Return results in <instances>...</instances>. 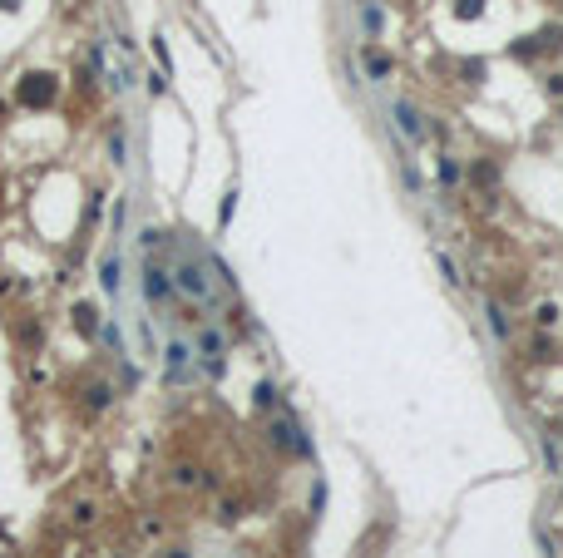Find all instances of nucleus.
I'll list each match as a JSON object with an SVG mask.
<instances>
[{
    "mask_svg": "<svg viewBox=\"0 0 563 558\" xmlns=\"http://www.w3.org/2000/svg\"><path fill=\"white\" fill-rule=\"evenodd\" d=\"M173 292L193 297L198 307H213V282H208V262L198 247L178 242V262H173Z\"/></svg>",
    "mask_w": 563,
    "mask_h": 558,
    "instance_id": "f257e3e1",
    "label": "nucleus"
},
{
    "mask_svg": "<svg viewBox=\"0 0 563 558\" xmlns=\"http://www.w3.org/2000/svg\"><path fill=\"white\" fill-rule=\"evenodd\" d=\"M55 89H60V84H55L50 75H25L20 89H15V99H20L25 109H50V104H55Z\"/></svg>",
    "mask_w": 563,
    "mask_h": 558,
    "instance_id": "f03ea898",
    "label": "nucleus"
},
{
    "mask_svg": "<svg viewBox=\"0 0 563 558\" xmlns=\"http://www.w3.org/2000/svg\"><path fill=\"white\" fill-rule=\"evenodd\" d=\"M198 361H203L208 376H223L227 371V341L213 327H203V336H198Z\"/></svg>",
    "mask_w": 563,
    "mask_h": 558,
    "instance_id": "7ed1b4c3",
    "label": "nucleus"
},
{
    "mask_svg": "<svg viewBox=\"0 0 563 558\" xmlns=\"http://www.w3.org/2000/svg\"><path fill=\"white\" fill-rule=\"evenodd\" d=\"M168 371H163V385H183L193 376V346L188 341H168Z\"/></svg>",
    "mask_w": 563,
    "mask_h": 558,
    "instance_id": "20e7f679",
    "label": "nucleus"
},
{
    "mask_svg": "<svg viewBox=\"0 0 563 558\" xmlns=\"http://www.w3.org/2000/svg\"><path fill=\"white\" fill-rule=\"evenodd\" d=\"M143 292H148L153 307H168V297H173V277H168L158 262H148V267H143Z\"/></svg>",
    "mask_w": 563,
    "mask_h": 558,
    "instance_id": "39448f33",
    "label": "nucleus"
},
{
    "mask_svg": "<svg viewBox=\"0 0 563 558\" xmlns=\"http://www.w3.org/2000/svg\"><path fill=\"white\" fill-rule=\"evenodd\" d=\"M395 124H400V133H405V138H425V119H420V109H415L410 99H400V104H395Z\"/></svg>",
    "mask_w": 563,
    "mask_h": 558,
    "instance_id": "423d86ee",
    "label": "nucleus"
},
{
    "mask_svg": "<svg viewBox=\"0 0 563 558\" xmlns=\"http://www.w3.org/2000/svg\"><path fill=\"white\" fill-rule=\"evenodd\" d=\"M272 435H277V445H282V449H302V454H307L302 425H292V420H277V425H272Z\"/></svg>",
    "mask_w": 563,
    "mask_h": 558,
    "instance_id": "0eeeda50",
    "label": "nucleus"
},
{
    "mask_svg": "<svg viewBox=\"0 0 563 558\" xmlns=\"http://www.w3.org/2000/svg\"><path fill=\"white\" fill-rule=\"evenodd\" d=\"M361 65H366V75L371 80H386L395 65H390V55H381V50H361Z\"/></svg>",
    "mask_w": 563,
    "mask_h": 558,
    "instance_id": "6e6552de",
    "label": "nucleus"
},
{
    "mask_svg": "<svg viewBox=\"0 0 563 558\" xmlns=\"http://www.w3.org/2000/svg\"><path fill=\"white\" fill-rule=\"evenodd\" d=\"M99 282H104L109 297H119V252H104V262H99Z\"/></svg>",
    "mask_w": 563,
    "mask_h": 558,
    "instance_id": "1a4fd4ad",
    "label": "nucleus"
},
{
    "mask_svg": "<svg viewBox=\"0 0 563 558\" xmlns=\"http://www.w3.org/2000/svg\"><path fill=\"white\" fill-rule=\"evenodd\" d=\"M272 400H277L272 381H257V385H252V410H272Z\"/></svg>",
    "mask_w": 563,
    "mask_h": 558,
    "instance_id": "9d476101",
    "label": "nucleus"
},
{
    "mask_svg": "<svg viewBox=\"0 0 563 558\" xmlns=\"http://www.w3.org/2000/svg\"><path fill=\"white\" fill-rule=\"evenodd\" d=\"M450 10L459 15V20H474V15L484 10V0H450Z\"/></svg>",
    "mask_w": 563,
    "mask_h": 558,
    "instance_id": "9b49d317",
    "label": "nucleus"
},
{
    "mask_svg": "<svg viewBox=\"0 0 563 558\" xmlns=\"http://www.w3.org/2000/svg\"><path fill=\"white\" fill-rule=\"evenodd\" d=\"M381 5H361V30H381Z\"/></svg>",
    "mask_w": 563,
    "mask_h": 558,
    "instance_id": "f8f14e48",
    "label": "nucleus"
},
{
    "mask_svg": "<svg viewBox=\"0 0 563 558\" xmlns=\"http://www.w3.org/2000/svg\"><path fill=\"white\" fill-rule=\"evenodd\" d=\"M484 317H489V332H494V336H509V322H504V312H499L494 302H489V312H484Z\"/></svg>",
    "mask_w": 563,
    "mask_h": 558,
    "instance_id": "ddd939ff",
    "label": "nucleus"
},
{
    "mask_svg": "<svg viewBox=\"0 0 563 558\" xmlns=\"http://www.w3.org/2000/svg\"><path fill=\"white\" fill-rule=\"evenodd\" d=\"M109 400H114V390H109V385H89V405H94V410H104Z\"/></svg>",
    "mask_w": 563,
    "mask_h": 558,
    "instance_id": "4468645a",
    "label": "nucleus"
},
{
    "mask_svg": "<svg viewBox=\"0 0 563 558\" xmlns=\"http://www.w3.org/2000/svg\"><path fill=\"white\" fill-rule=\"evenodd\" d=\"M440 183H445V188H454V183H459V168H454L450 158H445V163H440Z\"/></svg>",
    "mask_w": 563,
    "mask_h": 558,
    "instance_id": "2eb2a0df",
    "label": "nucleus"
},
{
    "mask_svg": "<svg viewBox=\"0 0 563 558\" xmlns=\"http://www.w3.org/2000/svg\"><path fill=\"white\" fill-rule=\"evenodd\" d=\"M435 262H440V272H445V282H450V287H459V272H454V262H450V257H445V252H440V257H435Z\"/></svg>",
    "mask_w": 563,
    "mask_h": 558,
    "instance_id": "dca6fc26",
    "label": "nucleus"
},
{
    "mask_svg": "<svg viewBox=\"0 0 563 558\" xmlns=\"http://www.w3.org/2000/svg\"><path fill=\"white\" fill-rule=\"evenodd\" d=\"M75 317H80V332H84V336H94V312H89V307H80Z\"/></svg>",
    "mask_w": 563,
    "mask_h": 558,
    "instance_id": "f3484780",
    "label": "nucleus"
},
{
    "mask_svg": "<svg viewBox=\"0 0 563 558\" xmlns=\"http://www.w3.org/2000/svg\"><path fill=\"white\" fill-rule=\"evenodd\" d=\"M109 153H114V163H124V133H119V128L109 133Z\"/></svg>",
    "mask_w": 563,
    "mask_h": 558,
    "instance_id": "a211bd4d",
    "label": "nucleus"
},
{
    "mask_svg": "<svg viewBox=\"0 0 563 558\" xmlns=\"http://www.w3.org/2000/svg\"><path fill=\"white\" fill-rule=\"evenodd\" d=\"M168 558H188V554H183V549H173V554H168Z\"/></svg>",
    "mask_w": 563,
    "mask_h": 558,
    "instance_id": "6ab92c4d",
    "label": "nucleus"
}]
</instances>
